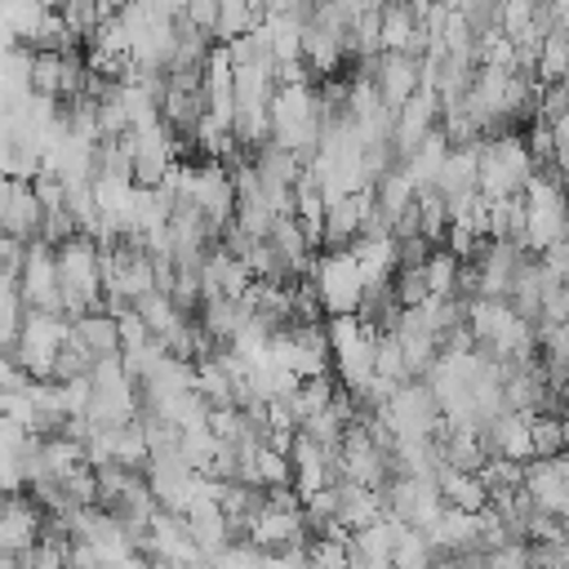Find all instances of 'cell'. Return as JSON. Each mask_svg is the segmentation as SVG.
Instances as JSON below:
<instances>
[{
    "instance_id": "ffe728a7",
    "label": "cell",
    "mask_w": 569,
    "mask_h": 569,
    "mask_svg": "<svg viewBox=\"0 0 569 569\" xmlns=\"http://www.w3.org/2000/svg\"><path fill=\"white\" fill-rule=\"evenodd\" d=\"M431 560H436V547H431L427 529H413V525H405V529H400V538H396L391 565H405V569H413V565H431Z\"/></svg>"
},
{
    "instance_id": "30bf717a",
    "label": "cell",
    "mask_w": 569,
    "mask_h": 569,
    "mask_svg": "<svg viewBox=\"0 0 569 569\" xmlns=\"http://www.w3.org/2000/svg\"><path fill=\"white\" fill-rule=\"evenodd\" d=\"M476 431H480L489 453H507L516 462L533 458V431H529V413L525 409H498L493 418L476 422Z\"/></svg>"
},
{
    "instance_id": "ba28073f",
    "label": "cell",
    "mask_w": 569,
    "mask_h": 569,
    "mask_svg": "<svg viewBox=\"0 0 569 569\" xmlns=\"http://www.w3.org/2000/svg\"><path fill=\"white\" fill-rule=\"evenodd\" d=\"M71 333V320L62 311H27L22 320V333H18V365L31 373V378H53V356H58V342Z\"/></svg>"
},
{
    "instance_id": "d6986e66",
    "label": "cell",
    "mask_w": 569,
    "mask_h": 569,
    "mask_svg": "<svg viewBox=\"0 0 569 569\" xmlns=\"http://www.w3.org/2000/svg\"><path fill=\"white\" fill-rule=\"evenodd\" d=\"M533 76L542 80V84H551V80H565L569 76V36L565 31H547L542 36V49H538V67H533Z\"/></svg>"
},
{
    "instance_id": "7a4b0ae2",
    "label": "cell",
    "mask_w": 569,
    "mask_h": 569,
    "mask_svg": "<svg viewBox=\"0 0 569 569\" xmlns=\"http://www.w3.org/2000/svg\"><path fill=\"white\" fill-rule=\"evenodd\" d=\"M520 196H525V236H520V244L529 253H542V249L560 244L565 231H569V191H565L560 169L538 164Z\"/></svg>"
},
{
    "instance_id": "603a6c76",
    "label": "cell",
    "mask_w": 569,
    "mask_h": 569,
    "mask_svg": "<svg viewBox=\"0 0 569 569\" xmlns=\"http://www.w3.org/2000/svg\"><path fill=\"white\" fill-rule=\"evenodd\" d=\"M529 151H533V160H538V164H551V156H556V133H551V120H538V116H533V129H529Z\"/></svg>"
},
{
    "instance_id": "9a60e30c",
    "label": "cell",
    "mask_w": 569,
    "mask_h": 569,
    "mask_svg": "<svg viewBox=\"0 0 569 569\" xmlns=\"http://www.w3.org/2000/svg\"><path fill=\"white\" fill-rule=\"evenodd\" d=\"M449 133H445V124H436L413 151H405L400 156V164L409 169V178H413V187H431L436 182V173H440V164H445V156H449Z\"/></svg>"
},
{
    "instance_id": "cb8c5ba5",
    "label": "cell",
    "mask_w": 569,
    "mask_h": 569,
    "mask_svg": "<svg viewBox=\"0 0 569 569\" xmlns=\"http://www.w3.org/2000/svg\"><path fill=\"white\" fill-rule=\"evenodd\" d=\"M560 422H565V440H569V387L560 391Z\"/></svg>"
},
{
    "instance_id": "7c38bea8",
    "label": "cell",
    "mask_w": 569,
    "mask_h": 569,
    "mask_svg": "<svg viewBox=\"0 0 569 569\" xmlns=\"http://www.w3.org/2000/svg\"><path fill=\"white\" fill-rule=\"evenodd\" d=\"M365 218H369V187H365V191L333 196L329 209H325V236H320V244H325V249L351 244V240L365 231Z\"/></svg>"
},
{
    "instance_id": "4fadbf2b",
    "label": "cell",
    "mask_w": 569,
    "mask_h": 569,
    "mask_svg": "<svg viewBox=\"0 0 569 569\" xmlns=\"http://www.w3.org/2000/svg\"><path fill=\"white\" fill-rule=\"evenodd\" d=\"M71 333L93 351V356H120V320L116 311L102 302V307H89L71 320Z\"/></svg>"
},
{
    "instance_id": "8992f818",
    "label": "cell",
    "mask_w": 569,
    "mask_h": 569,
    "mask_svg": "<svg viewBox=\"0 0 569 569\" xmlns=\"http://www.w3.org/2000/svg\"><path fill=\"white\" fill-rule=\"evenodd\" d=\"M311 280H316V293H320L325 316L356 311L360 298H365V267H360V258H356L347 244L316 253V262H311Z\"/></svg>"
},
{
    "instance_id": "5b68a950",
    "label": "cell",
    "mask_w": 569,
    "mask_h": 569,
    "mask_svg": "<svg viewBox=\"0 0 569 569\" xmlns=\"http://www.w3.org/2000/svg\"><path fill=\"white\" fill-rule=\"evenodd\" d=\"M329 351H333V378L347 391H365L378 373V329H369L356 311H338L325 320Z\"/></svg>"
},
{
    "instance_id": "8fae6325",
    "label": "cell",
    "mask_w": 569,
    "mask_h": 569,
    "mask_svg": "<svg viewBox=\"0 0 569 569\" xmlns=\"http://www.w3.org/2000/svg\"><path fill=\"white\" fill-rule=\"evenodd\" d=\"M40 222H44V204L36 196V182L31 178H9L4 200H0V231L13 236V240H36Z\"/></svg>"
},
{
    "instance_id": "44dd1931",
    "label": "cell",
    "mask_w": 569,
    "mask_h": 569,
    "mask_svg": "<svg viewBox=\"0 0 569 569\" xmlns=\"http://www.w3.org/2000/svg\"><path fill=\"white\" fill-rule=\"evenodd\" d=\"M538 0H498V27L516 40V36H525L529 27H538L533 18H538Z\"/></svg>"
},
{
    "instance_id": "7402d4cb",
    "label": "cell",
    "mask_w": 569,
    "mask_h": 569,
    "mask_svg": "<svg viewBox=\"0 0 569 569\" xmlns=\"http://www.w3.org/2000/svg\"><path fill=\"white\" fill-rule=\"evenodd\" d=\"M396 298H400V307H418L431 298L422 267H396Z\"/></svg>"
},
{
    "instance_id": "5bb4252c",
    "label": "cell",
    "mask_w": 569,
    "mask_h": 569,
    "mask_svg": "<svg viewBox=\"0 0 569 569\" xmlns=\"http://www.w3.org/2000/svg\"><path fill=\"white\" fill-rule=\"evenodd\" d=\"M436 485L445 493L449 507H467V511H480L489 507V489L480 480V471H467V467H453V462H440L436 471Z\"/></svg>"
},
{
    "instance_id": "2e32d148",
    "label": "cell",
    "mask_w": 569,
    "mask_h": 569,
    "mask_svg": "<svg viewBox=\"0 0 569 569\" xmlns=\"http://www.w3.org/2000/svg\"><path fill=\"white\" fill-rule=\"evenodd\" d=\"M462 267H467V258H458L449 244H431V253H427V262H422L427 289L440 293V298H449V293L462 298Z\"/></svg>"
},
{
    "instance_id": "277c9868",
    "label": "cell",
    "mask_w": 569,
    "mask_h": 569,
    "mask_svg": "<svg viewBox=\"0 0 569 569\" xmlns=\"http://www.w3.org/2000/svg\"><path fill=\"white\" fill-rule=\"evenodd\" d=\"M538 160L529 151V138L498 129L480 138V196L485 200H502V196H520L525 182L533 178Z\"/></svg>"
},
{
    "instance_id": "52a82bcc",
    "label": "cell",
    "mask_w": 569,
    "mask_h": 569,
    "mask_svg": "<svg viewBox=\"0 0 569 569\" xmlns=\"http://www.w3.org/2000/svg\"><path fill=\"white\" fill-rule=\"evenodd\" d=\"M378 498H382L387 516H396L413 529H427L445 511V493H440L436 476H418V471H396L387 485H378Z\"/></svg>"
},
{
    "instance_id": "9c48e42d",
    "label": "cell",
    "mask_w": 569,
    "mask_h": 569,
    "mask_svg": "<svg viewBox=\"0 0 569 569\" xmlns=\"http://www.w3.org/2000/svg\"><path fill=\"white\" fill-rule=\"evenodd\" d=\"M18 289L27 311H62V289H58V253L49 240H27L22 267H18Z\"/></svg>"
},
{
    "instance_id": "3957f363",
    "label": "cell",
    "mask_w": 569,
    "mask_h": 569,
    "mask_svg": "<svg viewBox=\"0 0 569 569\" xmlns=\"http://www.w3.org/2000/svg\"><path fill=\"white\" fill-rule=\"evenodd\" d=\"M58 253V289H62V316L76 320L80 311L89 307H102L107 302V289H102V249L93 236L76 231L71 240L53 244Z\"/></svg>"
},
{
    "instance_id": "e0dca14e",
    "label": "cell",
    "mask_w": 569,
    "mask_h": 569,
    "mask_svg": "<svg viewBox=\"0 0 569 569\" xmlns=\"http://www.w3.org/2000/svg\"><path fill=\"white\" fill-rule=\"evenodd\" d=\"M22 320H27L22 289H18V280H4V284H0V351H13V347H18Z\"/></svg>"
},
{
    "instance_id": "ac0fdd59",
    "label": "cell",
    "mask_w": 569,
    "mask_h": 569,
    "mask_svg": "<svg viewBox=\"0 0 569 569\" xmlns=\"http://www.w3.org/2000/svg\"><path fill=\"white\" fill-rule=\"evenodd\" d=\"M529 431H533V458H551V453L569 449L560 409H538V413H529Z\"/></svg>"
},
{
    "instance_id": "6da1fadb",
    "label": "cell",
    "mask_w": 569,
    "mask_h": 569,
    "mask_svg": "<svg viewBox=\"0 0 569 569\" xmlns=\"http://www.w3.org/2000/svg\"><path fill=\"white\" fill-rule=\"evenodd\" d=\"M467 325L485 356L493 360H533L538 356V325L525 320L507 298H467Z\"/></svg>"
}]
</instances>
